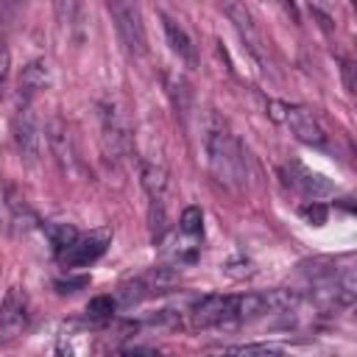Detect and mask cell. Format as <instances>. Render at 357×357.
<instances>
[{
	"label": "cell",
	"instance_id": "1",
	"mask_svg": "<svg viewBox=\"0 0 357 357\" xmlns=\"http://www.w3.org/2000/svg\"><path fill=\"white\" fill-rule=\"evenodd\" d=\"M301 296L296 290H265V293H243V296H204L190 307V324L195 329L212 326H234L245 321H257L276 312L296 310Z\"/></svg>",
	"mask_w": 357,
	"mask_h": 357
},
{
	"label": "cell",
	"instance_id": "2",
	"mask_svg": "<svg viewBox=\"0 0 357 357\" xmlns=\"http://www.w3.org/2000/svg\"><path fill=\"white\" fill-rule=\"evenodd\" d=\"M204 151H206V165H209L212 176L223 187H229V190L245 187L248 153L240 145V139L226 128V123H220L218 117H209V123L204 128Z\"/></svg>",
	"mask_w": 357,
	"mask_h": 357
},
{
	"label": "cell",
	"instance_id": "3",
	"mask_svg": "<svg viewBox=\"0 0 357 357\" xmlns=\"http://www.w3.org/2000/svg\"><path fill=\"white\" fill-rule=\"evenodd\" d=\"M268 114L282 123L298 142L312 145V148H324L326 145V128L321 126L318 114L307 106L298 103H284V100H271L268 103Z\"/></svg>",
	"mask_w": 357,
	"mask_h": 357
},
{
	"label": "cell",
	"instance_id": "4",
	"mask_svg": "<svg viewBox=\"0 0 357 357\" xmlns=\"http://www.w3.org/2000/svg\"><path fill=\"white\" fill-rule=\"evenodd\" d=\"M106 8L112 14L114 31H117L123 47L137 59L145 56L148 53V33H145V22H142L137 3L134 0H106Z\"/></svg>",
	"mask_w": 357,
	"mask_h": 357
},
{
	"label": "cell",
	"instance_id": "5",
	"mask_svg": "<svg viewBox=\"0 0 357 357\" xmlns=\"http://www.w3.org/2000/svg\"><path fill=\"white\" fill-rule=\"evenodd\" d=\"M100 131H103V151L109 159H126L131 153V126L117 106L112 103L100 106Z\"/></svg>",
	"mask_w": 357,
	"mask_h": 357
},
{
	"label": "cell",
	"instance_id": "6",
	"mask_svg": "<svg viewBox=\"0 0 357 357\" xmlns=\"http://www.w3.org/2000/svg\"><path fill=\"white\" fill-rule=\"evenodd\" d=\"M14 142H17V153L22 162L36 165L42 156V123L33 114L31 103H22L14 120Z\"/></svg>",
	"mask_w": 357,
	"mask_h": 357
},
{
	"label": "cell",
	"instance_id": "7",
	"mask_svg": "<svg viewBox=\"0 0 357 357\" xmlns=\"http://www.w3.org/2000/svg\"><path fill=\"white\" fill-rule=\"evenodd\" d=\"M31 321V304L22 287H8L3 304H0V337H17L28 329Z\"/></svg>",
	"mask_w": 357,
	"mask_h": 357
},
{
	"label": "cell",
	"instance_id": "8",
	"mask_svg": "<svg viewBox=\"0 0 357 357\" xmlns=\"http://www.w3.org/2000/svg\"><path fill=\"white\" fill-rule=\"evenodd\" d=\"M226 14H229V20H231L234 31L240 33L243 45L248 47V53H251L257 61H262V64H265V61H268V45H265L262 31H259L257 20L251 17V11H248L243 3H229V6H226Z\"/></svg>",
	"mask_w": 357,
	"mask_h": 357
},
{
	"label": "cell",
	"instance_id": "9",
	"mask_svg": "<svg viewBox=\"0 0 357 357\" xmlns=\"http://www.w3.org/2000/svg\"><path fill=\"white\" fill-rule=\"evenodd\" d=\"M109 240H112V234L103 229V231H92V234H78L75 240H73V245H67L61 254H59V259H61V265H67V268H86V265H92L103 251H106V245H109Z\"/></svg>",
	"mask_w": 357,
	"mask_h": 357
},
{
	"label": "cell",
	"instance_id": "10",
	"mask_svg": "<svg viewBox=\"0 0 357 357\" xmlns=\"http://www.w3.org/2000/svg\"><path fill=\"white\" fill-rule=\"evenodd\" d=\"M284 178H287V184H290L296 192H301V195H307V198H321V195H329V192L335 190L332 181H326L321 173L307 170L304 165H287Z\"/></svg>",
	"mask_w": 357,
	"mask_h": 357
},
{
	"label": "cell",
	"instance_id": "11",
	"mask_svg": "<svg viewBox=\"0 0 357 357\" xmlns=\"http://www.w3.org/2000/svg\"><path fill=\"white\" fill-rule=\"evenodd\" d=\"M47 84H50V73H47V64L45 61L25 64L22 73H20V100L22 103H31Z\"/></svg>",
	"mask_w": 357,
	"mask_h": 357
},
{
	"label": "cell",
	"instance_id": "12",
	"mask_svg": "<svg viewBox=\"0 0 357 357\" xmlns=\"http://www.w3.org/2000/svg\"><path fill=\"white\" fill-rule=\"evenodd\" d=\"M50 148L56 153V162L64 173H73L78 167V156H75V148H73V137L70 131L61 126V123H53L50 126Z\"/></svg>",
	"mask_w": 357,
	"mask_h": 357
},
{
	"label": "cell",
	"instance_id": "13",
	"mask_svg": "<svg viewBox=\"0 0 357 357\" xmlns=\"http://www.w3.org/2000/svg\"><path fill=\"white\" fill-rule=\"evenodd\" d=\"M162 22H165V33H167V42H170V50L181 59V61H187L190 67L198 61V56H195V45H192V39L187 36V31L178 25V22H173L170 17H162Z\"/></svg>",
	"mask_w": 357,
	"mask_h": 357
},
{
	"label": "cell",
	"instance_id": "14",
	"mask_svg": "<svg viewBox=\"0 0 357 357\" xmlns=\"http://www.w3.org/2000/svg\"><path fill=\"white\" fill-rule=\"evenodd\" d=\"M142 187L151 195L153 206H162L165 204V190H167V173H165V167H159L153 162H145L142 165Z\"/></svg>",
	"mask_w": 357,
	"mask_h": 357
},
{
	"label": "cell",
	"instance_id": "15",
	"mask_svg": "<svg viewBox=\"0 0 357 357\" xmlns=\"http://www.w3.org/2000/svg\"><path fill=\"white\" fill-rule=\"evenodd\" d=\"M45 234L56 248V254H61L67 245H73V240L78 237V229L73 223H45Z\"/></svg>",
	"mask_w": 357,
	"mask_h": 357
},
{
	"label": "cell",
	"instance_id": "16",
	"mask_svg": "<svg viewBox=\"0 0 357 357\" xmlns=\"http://www.w3.org/2000/svg\"><path fill=\"white\" fill-rule=\"evenodd\" d=\"M178 231L190 240H198L204 234V212L201 206H187L181 212V220H178Z\"/></svg>",
	"mask_w": 357,
	"mask_h": 357
},
{
	"label": "cell",
	"instance_id": "17",
	"mask_svg": "<svg viewBox=\"0 0 357 357\" xmlns=\"http://www.w3.org/2000/svg\"><path fill=\"white\" fill-rule=\"evenodd\" d=\"M56 14L64 28H75L81 20V3L78 0H56Z\"/></svg>",
	"mask_w": 357,
	"mask_h": 357
},
{
	"label": "cell",
	"instance_id": "18",
	"mask_svg": "<svg viewBox=\"0 0 357 357\" xmlns=\"http://www.w3.org/2000/svg\"><path fill=\"white\" fill-rule=\"evenodd\" d=\"M220 351H226V354H279L282 349L271 346V343H245V346H223Z\"/></svg>",
	"mask_w": 357,
	"mask_h": 357
},
{
	"label": "cell",
	"instance_id": "19",
	"mask_svg": "<svg viewBox=\"0 0 357 357\" xmlns=\"http://www.w3.org/2000/svg\"><path fill=\"white\" fill-rule=\"evenodd\" d=\"M112 312H114V298L112 296H98L86 304L89 318H112Z\"/></svg>",
	"mask_w": 357,
	"mask_h": 357
},
{
	"label": "cell",
	"instance_id": "20",
	"mask_svg": "<svg viewBox=\"0 0 357 357\" xmlns=\"http://www.w3.org/2000/svg\"><path fill=\"white\" fill-rule=\"evenodd\" d=\"M301 215H304V218H307L312 226H321V223L326 220V209H324L318 201H312L310 206H304V209H301Z\"/></svg>",
	"mask_w": 357,
	"mask_h": 357
},
{
	"label": "cell",
	"instance_id": "21",
	"mask_svg": "<svg viewBox=\"0 0 357 357\" xmlns=\"http://www.w3.org/2000/svg\"><path fill=\"white\" fill-rule=\"evenodd\" d=\"M8 64H11V56H8V47H6V45H0V86H3V81H6V75H8Z\"/></svg>",
	"mask_w": 357,
	"mask_h": 357
}]
</instances>
